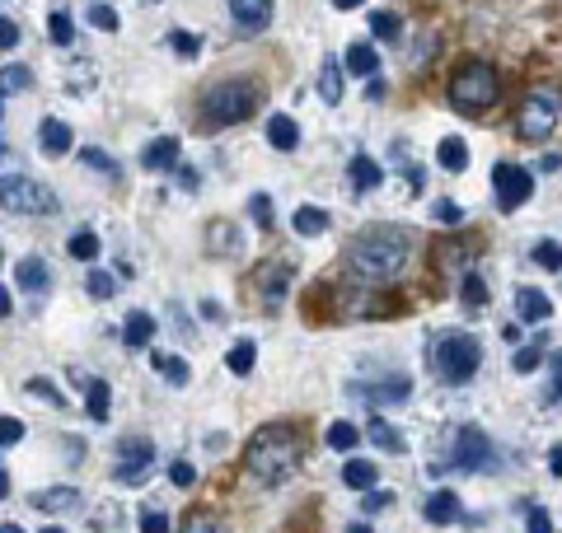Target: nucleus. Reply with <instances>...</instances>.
Segmentation results:
<instances>
[{
  "label": "nucleus",
  "mask_w": 562,
  "mask_h": 533,
  "mask_svg": "<svg viewBox=\"0 0 562 533\" xmlns=\"http://www.w3.org/2000/svg\"><path fill=\"white\" fill-rule=\"evenodd\" d=\"M408 248H413L408 229L375 225L347 243V266L357 281H394L403 272V262H408Z\"/></svg>",
  "instance_id": "nucleus-1"
},
{
  "label": "nucleus",
  "mask_w": 562,
  "mask_h": 533,
  "mask_svg": "<svg viewBox=\"0 0 562 533\" xmlns=\"http://www.w3.org/2000/svg\"><path fill=\"white\" fill-rule=\"evenodd\" d=\"M244 464H249V473L258 483L281 487L295 477V468H301V440H295L291 426H262V431L249 435Z\"/></svg>",
  "instance_id": "nucleus-2"
},
{
  "label": "nucleus",
  "mask_w": 562,
  "mask_h": 533,
  "mask_svg": "<svg viewBox=\"0 0 562 533\" xmlns=\"http://www.w3.org/2000/svg\"><path fill=\"white\" fill-rule=\"evenodd\" d=\"M497 94H502V80H497V70H492L487 61H464L446 84L450 109L464 113V117L469 113H487L492 103H497Z\"/></svg>",
  "instance_id": "nucleus-3"
},
{
  "label": "nucleus",
  "mask_w": 562,
  "mask_h": 533,
  "mask_svg": "<svg viewBox=\"0 0 562 533\" xmlns=\"http://www.w3.org/2000/svg\"><path fill=\"white\" fill-rule=\"evenodd\" d=\"M254 109H258V84L225 80L202 94V127H235V122H249Z\"/></svg>",
  "instance_id": "nucleus-4"
},
{
  "label": "nucleus",
  "mask_w": 562,
  "mask_h": 533,
  "mask_svg": "<svg viewBox=\"0 0 562 533\" xmlns=\"http://www.w3.org/2000/svg\"><path fill=\"white\" fill-rule=\"evenodd\" d=\"M479 361H483V351L469 332H446V337H436V347H431V370L454 388L479 375Z\"/></svg>",
  "instance_id": "nucleus-5"
},
{
  "label": "nucleus",
  "mask_w": 562,
  "mask_h": 533,
  "mask_svg": "<svg viewBox=\"0 0 562 533\" xmlns=\"http://www.w3.org/2000/svg\"><path fill=\"white\" fill-rule=\"evenodd\" d=\"M558 109H562V99L553 94V89H535L530 99L520 103V113H516V136L520 140H549L553 127H558Z\"/></svg>",
  "instance_id": "nucleus-6"
},
{
  "label": "nucleus",
  "mask_w": 562,
  "mask_h": 533,
  "mask_svg": "<svg viewBox=\"0 0 562 533\" xmlns=\"http://www.w3.org/2000/svg\"><path fill=\"white\" fill-rule=\"evenodd\" d=\"M5 211H14V216H52V211H57V197H52L47 183L5 173Z\"/></svg>",
  "instance_id": "nucleus-7"
},
{
  "label": "nucleus",
  "mask_w": 562,
  "mask_h": 533,
  "mask_svg": "<svg viewBox=\"0 0 562 533\" xmlns=\"http://www.w3.org/2000/svg\"><path fill=\"white\" fill-rule=\"evenodd\" d=\"M450 464L460 473H483V468L497 464V454H492V444H487V435L479 431V426H460V431H454Z\"/></svg>",
  "instance_id": "nucleus-8"
},
{
  "label": "nucleus",
  "mask_w": 562,
  "mask_h": 533,
  "mask_svg": "<svg viewBox=\"0 0 562 533\" xmlns=\"http://www.w3.org/2000/svg\"><path fill=\"white\" fill-rule=\"evenodd\" d=\"M492 197H497L502 211H520L525 202L535 197L530 169H520V165H497V169H492Z\"/></svg>",
  "instance_id": "nucleus-9"
},
{
  "label": "nucleus",
  "mask_w": 562,
  "mask_h": 533,
  "mask_svg": "<svg viewBox=\"0 0 562 533\" xmlns=\"http://www.w3.org/2000/svg\"><path fill=\"white\" fill-rule=\"evenodd\" d=\"M155 464V444L150 440H122L117 444V464H113V483L117 487H136L140 477Z\"/></svg>",
  "instance_id": "nucleus-10"
},
{
  "label": "nucleus",
  "mask_w": 562,
  "mask_h": 533,
  "mask_svg": "<svg viewBox=\"0 0 562 533\" xmlns=\"http://www.w3.org/2000/svg\"><path fill=\"white\" fill-rule=\"evenodd\" d=\"M286 286H291V262H281V258L262 262L254 272V291L262 295V305H268V309H277L281 299H286Z\"/></svg>",
  "instance_id": "nucleus-11"
},
{
  "label": "nucleus",
  "mask_w": 562,
  "mask_h": 533,
  "mask_svg": "<svg viewBox=\"0 0 562 533\" xmlns=\"http://www.w3.org/2000/svg\"><path fill=\"white\" fill-rule=\"evenodd\" d=\"M206 253L211 258H239L244 253V229L235 220H211V229H206Z\"/></svg>",
  "instance_id": "nucleus-12"
},
{
  "label": "nucleus",
  "mask_w": 562,
  "mask_h": 533,
  "mask_svg": "<svg viewBox=\"0 0 562 533\" xmlns=\"http://www.w3.org/2000/svg\"><path fill=\"white\" fill-rule=\"evenodd\" d=\"M231 20L239 33H262L272 24V0H231Z\"/></svg>",
  "instance_id": "nucleus-13"
},
{
  "label": "nucleus",
  "mask_w": 562,
  "mask_h": 533,
  "mask_svg": "<svg viewBox=\"0 0 562 533\" xmlns=\"http://www.w3.org/2000/svg\"><path fill=\"white\" fill-rule=\"evenodd\" d=\"M422 514H427V524H460L464 520V506L454 491H431L427 506H422Z\"/></svg>",
  "instance_id": "nucleus-14"
},
{
  "label": "nucleus",
  "mask_w": 562,
  "mask_h": 533,
  "mask_svg": "<svg viewBox=\"0 0 562 533\" xmlns=\"http://www.w3.org/2000/svg\"><path fill=\"white\" fill-rule=\"evenodd\" d=\"M357 394L366 398V402H375V407H384V402H403L413 394V384L403 379V375H390V379H380V384H357Z\"/></svg>",
  "instance_id": "nucleus-15"
},
{
  "label": "nucleus",
  "mask_w": 562,
  "mask_h": 533,
  "mask_svg": "<svg viewBox=\"0 0 562 533\" xmlns=\"http://www.w3.org/2000/svg\"><path fill=\"white\" fill-rule=\"evenodd\" d=\"M38 146H43V155H47V159H61V155H70V146H76V136H70L66 122L47 117L43 127H38Z\"/></svg>",
  "instance_id": "nucleus-16"
},
{
  "label": "nucleus",
  "mask_w": 562,
  "mask_h": 533,
  "mask_svg": "<svg viewBox=\"0 0 562 533\" xmlns=\"http://www.w3.org/2000/svg\"><path fill=\"white\" fill-rule=\"evenodd\" d=\"M516 309H520L525 324H549V318H553V299L543 291H535V286H520L516 291Z\"/></svg>",
  "instance_id": "nucleus-17"
},
{
  "label": "nucleus",
  "mask_w": 562,
  "mask_h": 533,
  "mask_svg": "<svg viewBox=\"0 0 562 533\" xmlns=\"http://www.w3.org/2000/svg\"><path fill=\"white\" fill-rule=\"evenodd\" d=\"M179 140L173 136H160V140H150L146 146V155H140V165L146 169H155V173H169V169H179Z\"/></svg>",
  "instance_id": "nucleus-18"
},
{
  "label": "nucleus",
  "mask_w": 562,
  "mask_h": 533,
  "mask_svg": "<svg viewBox=\"0 0 562 533\" xmlns=\"http://www.w3.org/2000/svg\"><path fill=\"white\" fill-rule=\"evenodd\" d=\"M14 281H20V291L43 295L52 286V272H47L43 258H20V266H14Z\"/></svg>",
  "instance_id": "nucleus-19"
},
{
  "label": "nucleus",
  "mask_w": 562,
  "mask_h": 533,
  "mask_svg": "<svg viewBox=\"0 0 562 533\" xmlns=\"http://www.w3.org/2000/svg\"><path fill=\"white\" fill-rule=\"evenodd\" d=\"M29 501H33V510H43V514H61V510L80 506V491L76 487H52V491H33Z\"/></svg>",
  "instance_id": "nucleus-20"
},
{
  "label": "nucleus",
  "mask_w": 562,
  "mask_h": 533,
  "mask_svg": "<svg viewBox=\"0 0 562 533\" xmlns=\"http://www.w3.org/2000/svg\"><path fill=\"white\" fill-rule=\"evenodd\" d=\"M347 178H351V192H375L380 188V165L371 155H351V165H347Z\"/></svg>",
  "instance_id": "nucleus-21"
},
{
  "label": "nucleus",
  "mask_w": 562,
  "mask_h": 533,
  "mask_svg": "<svg viewBox=\"0 0 562 533\" xmlns=\"http://www.w3.org/2000/svg\"><path fill=\"white\" fill-rule=\"evenodd\" d=\"M436 165H441L446 173H464L469 169V146L460 136H446L441 146H436Z\"/></svg>",
  "instance_id": "nucleus-22"
},
{
  "label": "nucleus",
  "mask_w": 562,
  "mask_h": 533,
  "mask_svg": "<svg viewBox=\"0 0 562 533\" xmlns=\"http://www.w3.org/2000/svg\"><path fill=\"white\" fill-rule=\"evenodd\" d=\"M85 417H90V421H109L113 417L109 384H103V379H85Z\"/></svg>",
  "instance_id": "nucleus-23"
},
{
  "label": "nucleus",
  "mask_w": 562,
  "mask_h": 533,
  "mask_svg": "<svg viewBox=\"0 0 562 533\" xmlns=\"http://www.w3.org/2000/svg\"><path fill=\"white\" fill-rule=\"evenodd\" d=\"M150 337H155V318L150 314H127V324H122V342H127L132 351H140V347H150Z\"/></svg>",
  "instance_id": "nucleus-24"
},
{
  "label": "nucleus",
  "mask_w": 562,
  "mask_h": 533,
  "mask_svg": "<svg viewBox=\"0 0 562 533\" xmlns=\"http://www.w3.org/2000/svg\"><path fill=\"white\" fill-rule=\"evenodd\" d=\"M319 99L328 103V109H338V103H342V66L333 57L319 66Z\"/></svg>",
  "instance_id": "nucleus-25"
},
{
  "label": "nucleus",
  "mask_w": 562,
  "mask_h": 533,
  "mask_svg": "<svg viewBox=\"0 0 562 533\" xmlns=\"http://www.w3.org/2000/svg\"><path fill=\"white\" fill-rule=\"evenodd\" d=\"M291 225H295V235H301V239H314V235H324V229H328V211L324 206H301L291 216Z\"/></svg>",
  "instance_id": "nucleus-26"
},
{
  "label": "nucleus",
  "mask_w": 562,
  "mask_h": 533,
  "mask_svg": "<svg viewBox=\"0 0 562 533\" xmlns=\"http://www.w3.org/2000/svg\"><path fill=\"white\" fill-rule=\"evenodd\" d=\"M268 140H272L277 150H295V146H301V127H295V117L277 113V117L268 122Z\"/></svg>",
  "instance_id": "nucleus-27"
},
{
  "label": "nucleus",
  "mask_w": 562,
  "mask_h": 533,
  "mask_svg": "<svg viewBox=\"0 0 562 533\" xmlns=\"http://www.w3.org/2000/svg\"><path fill=\"white\" fill-rule=\"evenodd\" d=\"M347 70H351V76H375V70H380V52L371 43H351L347 47Z\"/></svg>",
  "instance_id": "nucleus-28"
},
{
  "label": "nucleus",
  "mask_w": 562,
  "mask_h": 533,
  "mask_svg": "<svg viewBox=\"0 0 562 533\" xmlns=\"http://www.w3.org/2000/svg\"><path fill=\"white\" fill-rule=\"evenodd\" d=\"M155 375H160L165 384H173V388H188L192 370H188L183 355H155Z\"/></svg>",
  "instance_id": "nucleus-29"
},
{
  "label": "nucleus",
  "mask_w": 562,
  "mask_h": 533,
  "mask_svg": "<svg viewBox=\"0 0 562 533\" xmlns=\"http://www.w3.org/2000/svg\"><path fill=\"white\" fill-rule=\"evenodd\" d=\"M366 435H371L380 450H390V454H403V450H408V444H403V431H398V426H390L384 417H375L371 426H366Z\"/></svg>",
  "instance_id": "nucleus-30"
},
{
  "label": "nucleus",
  "mask_w": 562,
  "mask_h": 533,
  "mask_svg": "<svg viewBox=\"0 0 562 533\" xmlns=\"http://www.w3.org/2000/svg\"><path fill=\"white\" fill-rule=\"evenodd\" d=\"M254 361H258V347L249 342V337H244V342H235L231 351H225V370H231V375H249V370H254Z\"/></svg>",
  "instance_id": "nucleus-31"
},
{
  "label": "nucleus",
  "mask_w": 562,
  "mask_h": 533,
  "mask_svg": "<svg viewBox=\"0 0 562 533\" xmlns=\"http://www.w3.org/2000/svg\"><path fill=\"white\" fill-rule=\"evenodd\" d=\"M342 483L351 491H371L380 483V473H375V464H366V458H351V464L342 468Z\"/></svg>",
  "instance_id": "nucleus-32"
},
{
  "label": "nucleus",
  "mask_w": 562,
  "mask_h": 533,
  "mask_svg": "<svg viewBox=\"0 0 562 533\" xmlns=\"http://www.w3.org/2000/svg\"><path fill=\"white\" fill-rule=\"evenodd\" d=\"M324 440H328V450L351 454V450H357V444H361V431H357V426H351V421H333Z\"/></svg>",
  "instance_id": "nucleus-33"
},
{
  "label": "nucleus",
  "mask_w": 562,
  "mask_h": 533,
  "mask_svg": "<svg viewBox=\"0 0 562 533\" xmlns=\"http://www.w3.org/2000/svg\"><path fill=\"white\" fill-rule=\"evenodd\" d=\"M371 33H375L380 43H398V33H403V20H398L394 10H375V14H371Z\"/></svg>",
  "instance_id": "nucleus-34"
},
{
  "label": "nucleus",
  "mask_w": 562,
  "mask_h": 533,
  "mask_svg": "<svg viewBox=\"0 0 562 533\" xmlns=\"http://www.w3.org/2000/svg\"><path fill=\"white\" fill-rule=\"evenodd\" d=\"M530 262L543 266V272H562V243H553V239L535 243V248H530Z\"/></svg>",
  "instance_id": "nucleus-35"
},
{
  "label": "nucleus",
  "mask_w": 562,
  "mask_h": 533,
  "mask_svg": "<svg viewBox=\"0 0 562 533\" xmlns=\"http://www.w3.org/2000/svg\"><path fill=\"white\" fill-rule=\"evenodd\" d=\"M70 258H76V262H94L99 258V235H94V229L70 235Z\"/></svg>",
  "instance_id": "nucleus-36"
},
{
  "label": "nucleus",
  "mask_w": 562,
  "mask_h": 533,
  "mask_svg": "<svg viewBox=\"0 0 562 533\" xmlns=\"http://www.w3.org/2000/svg\"><path fill=\"white\" fill-rule=\"evenodd\" d=\"M464 309H469V314H483V309H487V286H483V276H464Z\"/></svg>",
  "instance_id": "nucleus-37"
},
{
  "label": "nucleus",
  "mask_w": 562,
  "mask_h": 533,
  "mask_svg": "<svg viewBox=\"0 0 562 533\" xmlns=\"http://www.w3.org/2000/svg\"><path fill=\"white\" fill-rule=\"evenodd\" d=\"M29 84H33V76H29L24 66H5V76H0V94L14 99V94H20V89H29Z\"/></svg>",
  "instance_id": "nucleus-38"
},
{
  "label": "nucleus",
  "mask_w": 562,
  "mask_h": 533,
  "mask_svg": "<svg viewBox=\"0 0 562 533\" xmlns=\"http://www.w3.org/2000/svg\"><path fill=\"white\" fill-rule=\"evenodd\" d=\"M80 159H85V169H99V173H109V178H122V165L113 155H103V150H80Z\"/></svg>",
  "instance_id": "nucleus-39"
},
{
  "label": "nucleus",
  "mask_w": 562,
  "mask_h": 533,
  "mask_svg": "<svg viewBox=\"0 0 562 533\" xmlns=\"http://www.w3.org/2000/svg\"><path fill=\"white\" fill-rule=\"evenodd\" d=\"M47 38H52V47H70V38H76L70 14H52V20H47Z\"/></svg>",
  "instance_id": "nucleus-40"
},
{
  "label": "nucleus",
  "mask_w": 562,
  "mask_h": 533,
  "mask_svg": "<svg viewBox=\"0 0 562 533\" xmlns=\"http://www.w3.org/2000/svg\"><path fill=\"white\" fill-rule=\"evenodd\" d=\"M249 211H254L258 229H272V225H277V220H272V197H268V192H254V197H249Z\"/></svg>",
  "instance_id": "nucleus-41"
},
{
  "label": "nucleus",
  "mask_w": 562,
  "mask_h": 533,
  "mask_svg": "<svg viewBox=\"0 0 562 533\" xmlns=\"http://www.w3.org/2000/svg\"><path fill=\"white\" fill-rule=\"evenodd\" d=\"M113 286H117V281H113L109 272H99V266L90 272V281H85V291H90L94 299H113Z\"/></svg>",
  "instance_id": "nucleus-42"
},
{
  "label": "nucleus",
  "mask_w": 562,
  "mask_h": 533,
  "mask_svg": "<svg viewBox=\"0 0 562 533\" xmlns=\"http://www.w3.org/2000/svg\"><path fill=\"white\" fill-rule=\"evenodd\" d=\"M90 24L103 33H117V10L113 5H90Z\"/></svg>",
  "instance_id": "nucleus-43"
},
{
  "label": "nucleus",
  "mask_w": 562,
  "mask_h": 533,
  "mask_svg": "<svg viewBox=\"0 0 562 533\" xmlns=\"http://www.w3.org/2000/svg\"><path fill=\"white\" fill-rule=\"evenodd\" d=\"M169 43H173V47H179V57H198V52H202V43H198V38H192V33H188V29H173V33H169Z\"/></svg>",
  "instance_id": "nucleus-44"
},
{
  "label": "nucleus",
  "mask_w": 562,
  "mask_h": 533,
  "mask_svg": "<svg viewBox=\"0 0 562 533\" xmlns=\"http://www.w3.org/2000/svg\"><path fill=\"white\" fill-rule=\"evenodd\" d=\"M525 529H530V533H549V529H553L549 510H539V506H525Z\"/></svg>",
  "instance_id": "nucleus-45"
},
{
  "label": "nucleus",
  "mask_w": 562,
  "mask_h": 533,
  "mask_svg": "<svg viewBox=\"0 0 562 533\" xmlns=\"http://www.w3.org/2000/svg\"><path fill=\"white\" fill-rule=\"evenodd\" d=\"M539 355H543V342H535V347L516 351V375H530V370L539 365Z\"/></svg>",
  "instance_id": "nucleus-46"
},
{
  "label": "nucleus",
  "mask_w": 562,
  "mask_h": 533,
  "mask_svg": "<svg viewBox=\"0 0 562 533\" xmlns=\"http://www.w3.org/2000/svg\"><path fill=\"white\" fill-rule=\"evenodd\" d=\"M20 440H24V421H14V417L0 421V444H5V450L10 444H20Z\"/></svg>",
  "instance_id": "nucleus-47"
},
{
  "label": "nucleus",
  "mask_w": 562,
  "mask_h": 533,
  "mask_svg": "<svg viewBox=\"0 0 562 533\" xmlns=\"http://www.w3.org/2000/svg\"><path fill=\"white\" fill-rule=\"evenodd\" d=\"M431 211H436V220H441V225H460L464 220V211L454 206V202H436Z\"/></svg>",
  "instance_id": "nucleus-48"
},
{
  "label": "nucleus",
  "mask_w": 562,
  "mask_h": 533,
  "mask_svg": "<svg viewBox=\"0 0 562 533\" xmlns=\"http://www.w3.org/2000/svg\"><path fill=\"white\" fill-rule=\"evenodd\" d=\"M29 394H43V398H47L52 407H66V398H61V388H52L47 379H33V384H29Z\"/></svg>",
  "instance_id": "nucleus-49"
},
{
  "label": "nucleus",
  "mask_w": 562,
  "mask_h": 533,
  "mask_svg": "<svg viewBox=\"0 0 562 533\" xmlns=\"http://www.w3.org/2000/svg\"><path fill=\"white\" fill-rule=\"evenodd\" d=\"M169 477H173V487H192V483H198V473H192V464H183V458L169 468Z\"/></svg>",
  "instance_id": "nucleus-50"
},
{
  "label": "nucleus",
  "mask_w": 562,
  "mask_h": 533,
  "mask_svg": "<svg viewBox=\"0 0 562 533\" xmlns=\"http://www.w3.org/2000/svg\"><path fill=\"white\" fill-rule=\"evenodd\" d=\"M14 43H20V24H14V20H0V47L14 52Z\"/></svg>",
  "instance_id": "nucleus-51"
},
{
  "label": "nucleus",
  "mask_w": 562,
  "mask_h": 533,
  "mask_svg": "<svg viewBox=\"0 0 562 533\" xmlns=\"http://www.w3.org/2000/svg\"><path fill=\"white\" fill-rule=\"evenodd\" d=\"M140 529H146V533H160V529H169V514L146 510V514H140Z\"/></svg>",
  "instance_id": "nucleus-52"
},
{
  "label": "nucleus",
  "mask_w": 562,
  "mask_h": 533,
  "mask_svg": "<svg viewBox=\"0 0 562 533\" xmlns=\"http://www.w3.org/2000/svg\"><path fill=\"white\" fill-rule=\"evenodd\" d=\"M384 506H394V491H371L366 496V514H380Z\"/></svg>",
  "instance_id": "nucleus-53"
},
{
  "label": "nucleus",
  "mask_w": 562,
  "mask_h": 533,
  "mask_svg": "<svg viewBox=\"0 0 562 533\" xmlns=\"http://www.w3.org/2000/svg\"><path fill=\"white\" fill-rule=\"evenodd\" d=\"M549 402H562V361H553L549 370Z\"/></svg>",
  "instance_id": "nucleus-54"
},
{
  "label": "nucleus",
  "mask_w": 562,
  "mask_h": 533,
  "mask_svg": "<svg viewBox=\"0 0 562 533\" xmlns=\"http://www.w3.org/2000/svg\"><path fill=\"white\" fill-rule=\"evenodd\" d=\"M183 529H192V533H202V529H216V520H206V514H192V520H188Z\"/></svg>",
  "instance_id": "nucleus-55"
},
{
  "label": "nucleus",
  "mask_w": 562,
  "mask_h": 533,
  "mask_svg": "<svg viewBox=\"0 0 562 533\" xmlns=\"http://www.w3.org/2000/svg\"><path fill=\"white\" fill-rule=\"evenodd\" d=\"M549 468H553V477H562V444H558V450L549 454Z\"/></svg>",
  "instance_id": "nucleus-56"
},
{
  "label": "nucleus",
  "mask_w": 562,
  "mask_h": 533,
  "mask_svg": "<svg viewBox=\"0 0 562 533\" xmlns=\"http://www.w3.org/2000/svg\"><path fill=\"white\" fill-rule=\"evenodd\" d=\"M338 10H357V5H366V0H333Z\"/></svg>",
  "instance_id": "nucleus-57"
}]
</instances>
